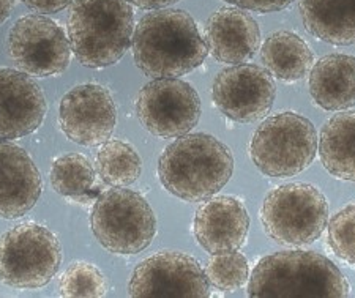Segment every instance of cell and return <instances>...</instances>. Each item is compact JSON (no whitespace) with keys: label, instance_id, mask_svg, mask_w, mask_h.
I'll use <instances>...</instances> for the list:
<instances>
[{"label":"cell","instance_id":"277c9868","mask_svg":"<svg viewBox=\"0 0 355 298\" xmlns=\"http://www.w3.org/2000/svg\"><path fill=\"white\" fill-rule=\"evenodd\" d=\"M128 0H74L68 38L76 59L89 68L117 64L133 42Z\"/></svg>","mask_w":355,"mask_h":298},{"label":"cell","instance_id":"ac0fdd59","mask_svg":"<svg viewBox=\"0 0 355 298\" xmlns=\"http://www.w3.org/2000/svg\"><path fill=\"white\" fill-rule=\"evenodd\" d=\"M310 94L325 111H347L355 106V57L331 54L314 64Z\"/></svg>","mask_w":355,"mask_h":298},{"label":"cell","instance_id":"83f0119b","mask_svg":"<svg viewBox=\"0 0 355 298\" xmlns=\"http://www.w3.org/2000/svg\"><path fill=\"white\" fill-rule=\"evenodd\" d=\"M22 2L35 13L53 15L65 10L73 0H22Z\"/></svg>","mask_w":355,"mask_h":298},{"label":"cell","instance_id":"484cf974","mask_svg":"<svg viewBox=\"0 0 355 298\" xmlns=\"http://www.w3.org/2000/svg\"><path fill=\"white\" fill-rule=\"evenodd\" d=\"M329 245L340 259L355 265V205H347L331 218Z\"/></svg>","mask_w":355,"mask_h":298},{"label":"cell","instance_id":"f546056e","mask_svg":"<svg viewBox=\"0 0 355 298\" xmlns=\"http://www.w3.org/2000/svg\"><path fill=\"white\" fill-rule=\"evenodd\" d=\"M15 7V0H0V24L10 18Z\"/></svg>","mask_w":355,"mask_h":298},{"label":"cell","instance_id":"52a82bcc","mask_svg":"<svg viewBox=\"0 0 355 298\" xmlns=\"http://www.w3.org/2000/svg\"><path fill=\"white\" fill-rule=\"evenodd\" d=\"M268 237L278 243L302 246L320 237L329 221L327 199L316 186L289 183L268 193L261 210Z\"/></svg>","mask_w":355,"mask_h":298},{"label":"cell","instance_id":"7402d4cb","mask_svg":"<svg viewBox=\"0 0 355 298\" xmlns=\"http://www.w3.org/2000/svg\"><path fill=\"white\" fill-rule=\"evenodd\" d=\"M96 166L107 185L123 188L139 179L142 164L139 155L122 141H107L96 155Z\"/></svg>","mask_w":355,"mask_h":298},{"label":"cell","instance_id":"4fadbf2b","mask_svg":"<svg viewBox=\"0 0 355 298\" xmlns=\"http://www.w3.org/2000/svg\"><path fill=\"white\" fill-rule=\"evenodd\" d=\"M215 106L226 117L248 123L270 111L277 89L270 74L254 65H236L218 73L214 82Z\"/></svg>","mask_w":355,"mask_h":298},{"label":"cell","instance_id":"5b68a950","mask_svg":"<svg viewBox=\"0 0 355 298\" xmlns=\"http://www.w3.org/2000/svg\"><path fill=\"white\" fill-rule=\"evenodd\" d=\"M318 134L306 117L283 112L264 120L254 131L250 155L256 168L268 177H292L313 163Z\"/></svg>","mask_w":355,"mask_h":298},{"label":"cell","instance_id":"7a4b0ae2","mask_svg":"<svg viewBox=\"0 0 355 298\" xmlns=\"http://www.w3.org/2000/svg\"><path fill=\"white\" fill-rule=\"evenodd\" d=\"M234 172L229 148L205 133L183 134L164 148L158 177L171 194L188 202L210 199L225 188Z\"/></svg>","mask_w":355,"mask_h":298},{"label":"cell","instance_id":"d4e9b609","mask_svg":"<svg viewBox=\"0 0 355 298\" xmlns=\"http://www.w3.org/2000/svg\"><path fill=\"white\" fill-rule=\"evenodd\" d=\"M209 283L223 292H234L242 288L248 279V262L245 256L234 251L226 254H214L205 267Z\"/></svg>","mask_w":355,"mask_h":298},{"label":"cell","instance_id":"8992f818","mask_svg":"<svg viewBox=\"0 0 355 298\" xmlns=\"http://www.w3.org/2000/svg\"><path fill=\"white\" fill-rule=\"evenodd\" d=\"M90 225L98 242L114 254L141 253L157 232L155 215L147 200L125 188H114L96 199Z\"/></svg>","mask_w":355,"mask_h":298},{"label":"cell","instance_id":"9c48e42d","mask_svg":"<svg viewBox=\"0 0 355 298\" xmlns=\"http://www.w3.org/2000/svg\"><path fill=\"white\" fill-rule=\"evenodd\" d=\"M136 112L152 134L180 137L199 122L200 100L188 82L162 78L142 87L136 101Z\"/></svg>","mask_w":355,"mask_h":298},{"label":"cell","instance_id":"603a6c76","mask_svg":"<svg viewBox=\"0 0 355 298\" xmlns=\"http://www.w3.org/2000/svg\"><path fill=\"white\" fill-rule=\"evenodd\" d=\"M95 172L83 155L70 153L55 159L51 169V183L64 196H83L94 186Z\"/></svg>","mask_w":355,"mask_h":298},{"label":"cell","instance_id":"d6986e66","mask_svg":"<svg viewBox=\"0 0 355 298\" xmlns=\"http://www.w3.org/2000/svg\"><path fill=\"white\" fill-rule=\"evenodd\" d=\"M306 30L330 44L355 43V0H300Z\"/></svg>","mask_w":355,"mask_h":298},{"label":"cell","instance_id":"7c38bea8","mask_svg":"<svg viewBox=\"0 0 355 298\" xmlns=\"http://www.w3.org/2000/svg\"><path fill=\"white\" fill-rule=\"evenodd\" d=\"M116 120L112 96L101 85H78L60 101V128L79 146L105 144L114 133Z\"/></svg>","mask_w":355,"mask_h":298},{"label":"cell","instance_id":"44dd1931","mask_svg":"<svg viewBox=\"0 0 355 298\" xmlns=\"http://www.w3.org/2000/svg\"><path fill=\"white\" fill-rule=\"evenodd\" d=\"M262 64L275 78L295 82L306 76L313 67L314 55L303 38L292 32H277L266 40L261 51Z\"/></svg>","mask_w":355,"mask_h":298},{"label":"cell","instance_id":"8fae6325","mask_svg":"<svg viewBox=\"0 0 355 298\" xmlns=\"http://www.w3.org/2000/svg\"><path fill=\"white\" fill-rule=\"evenodd\" d=\"M128 290L137 298H204L210 283L191 256L163 251L135 268Z\"/></svg>","mask_w":355,"mask_h":298},{"label":"cell","instance_id":"3957f363","mask_svg":"<svg viewBox=\"0 0 355 298\" xmlns=\"http://www.w3.org/2000/svg\"><path fill=\"white\" fill-rule=\"evenodd\" d=\"M349 290L340 268L313 251H282L264 257L248 284V295L259 298H343Z\"/></svg>","mask_w":355,"mask_h":298},{"label":"cell","instance_id":"ba28073f","mask_svg":"<svg viewBox=\"0 0 355 298\" xmlns=\"http://www.w3.org/2000/svg\"><path fill=\"white\" fill-rule=\"evenodd\" d=\"M62 248L48 229L26 222L0 237V281L18 289L43 288L59 272Z\"/></svg>","mask_w":355,"mask_h":298},{"label":"cell","instance_id":"30bf717a","mask_svg":"<svg viewBox=\"0 0 355 298\" xmlns=\"http://www.w3.org/2000/svg\"><path fill=\"white\" fill-rule=\"evenodd\" d=\"M8 51L22 73L37 78L65 71L71 55L65 32L42 15H28L16 21L8 35Z\"/></svg>","mask_w":355,"mask_h":298},{"label":"cell","instance_id":"ffe728a7","mask_svg":"<svg viewBox=\"0 0 355 298\" xmlns=\"http://www.w3.org/2000/svg\"><path fill=\"white\" fill-rule=\"evenodd\" d=\"M319 153L331 175L355 182V112L336 114L324 125Z\"/></svg>","mask_w":355,"mask_h":298},{"label":"cell","instance_id":"f1b7e54d","mask_svg":"<svg viewBox=\"0 0 355 298\" xmlns=\"http://www.w3.org/2000/svg\"><path fill=\"white\" fill-rule=\"evenodd\" d=\"M135 5L141 8H146V10H157V8H163V7H168L171 3H175L179 2V0H131Z\"/></svg>","mask_w":355,"mask_h":298},{"label":"cell","instance_id":"4316f807","mask_svg":"<svg viewBox=\"0 0 355 298\" xmlns=\"http://www.w3.org/2000/svg\"><path fill=\"white\" fill-rule=\"evenodd\" d=\"M226 2L243 10L259 11V13H270V11H278L289 7L294 0H226Z\"/></svg>","mask_w":355,"mask_h":298},{"label":"cell","instance_id":"6da1fadb","mask_svg":"<svg viewBox=\"0 0 355 298\" xmlns=\"http://www.w3.org/2000/svg\"><path fill=\"white\" fill-rule=\"evenodd\" d=\"M133 57L147 76L177 78L202 64L207 44L187 11L158 10L137 22Z\"/></svg>","mask_w":355,"mask_h":298},{"label":"cell","instance_id":"2e32d148","mask_svg":"<svg viewBox=\"0 0 355 298\" xmlns=\"http://www.w3.org/2000/svg\"><path fill=\"white\" fill-rule=\"evenodd\" d=\"M42 177L21 147L0 141V218H19L37 204Z\"/></svg>","mask_w":355,"mask_h":298},{"label":"cell","instance_id":"5bb4252c","mask_svg":"<svg viewBox=\"0 0 355 298\" xmlns=\"http://www.w3.org/2000/svg\"><path fill=\"white\" fill-rule=\"evenodd\" d=\"M46 114L42 89L26 73L0 70V139H18L38 130Z\"/></svg>","mask_w":355,"mask_h":298},{"label":"cell","instance_id":"e0dca14e","mask_svg":"<svg viewBox=\"0 0 355 298\" xmlns=\"http://www.w3.org/2000/svg\"><path fill=\"white\" fill-rule=\"evenodd\" d=\"M207 48L218 62L239 65L256 54L261 43L257 22L240 8H221L205 26Z\"/></svg>","mask_w":355,"mask_h":298},{"label":"cell","instance_id":"9a60e30c","mask_svg":"<svg viewBox=\"0 0 355 298\" xmlns=\"http://www.w3.org/2000/svg\"><path fill=\"white\" fill-rule=\"evenodd\" d=\"M248 229V211L239 199L231 196L207 200L194 216L196 240L211 256L237 251L245 243Z\"/></svg>","mask_w":355,"mask_h":298},{"label":"cell","instance_id":"cb8c5ba5","mask_svg":"<svg viewBox=\"0 0 355 298\" xmlns=\"http://www.w3.org/2000/svg\"><path fill=\"white\" fill-rule=\"evenodd\" d=\"M103 273L92 263L76 262L67 268L59 281V294L70 298H98L106 294Z\"/></svg>","mask_w":355,"mask_h":298}]
</instances>
